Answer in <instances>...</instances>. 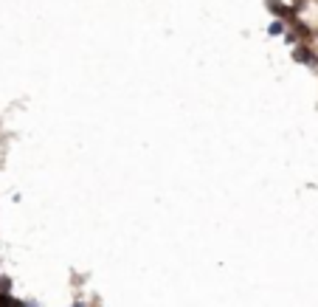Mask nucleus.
Instances as JSON below:
<instances>
[{
    "label": "nucleus",
    "instance_id": "nucleus-3",
    "mask_svg": "<svg viewBox=\"0 0 318 307\" xmlns=\"http://www.w3.org/2000/svg\"><path fill=\"white\" fill-rule=\"evenodd\" d=\"M0 307H14V302L9 299V293H6V290H0Z\"/></svg>",
    "mask_w": 318,
    "mask_h": 307
},
{
    "label": "nucleus",
    "instance_id": "nucleus-2",
    "mask_svg": "<svg viewBox=\"0 0 318 307\" xmlns=\"http://www.w3.org/2000/svg\"><path fill=\"white\" fill-rule=\"evenodd\" d=\"M293 57H296L299 62H316V54L310 51V48H296V51H293Z\"/></svg>",
    "mask_w": 318,
    "mask_h": 307
},
{
    "label": "nucleus",
    "instance_id": "nucleus-1",
    "mask_svg": "<svg viewBox=\"0 0 318 307\" xmlns=\"http://www.w3.org/2000/svg\"><path fill=\"white\" fill-rule=\"evenodd\" d=\"M267 9H270V11H276L279 17H290V14H293V9H287V6H282L279 0H267Z\"/></svg>",
    "mask_w": 318,
    "mask_h": 307
}]
</instances>
